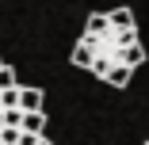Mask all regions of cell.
Returning a JSON list of instances; mask_svg holds the SVG:
<instances>
[{
	"label": "cell",
	"instance_id": "6da1fadb",
	"mask_svg": "<svg viewBox=\"0 0 149 145\" xmlns=\"http://www.w3.org/2000/svg\"><path fill=\"white\" fill-rule=\"evenodd\" d=\"M69 61L77 69L96 73L107 80L111 88H126L134 69L145 61V50L138 42V23L130 8H115V12H92L84 23V35L77 50L69 53Z\"/></svg>",
	"mask_w": 149,
	"mask_h": 145
},
{
	"label": "cell",
	"instance_id": "7a4b0ae2",
	"mask_svg": "<svg viewBox=\"0 0 149 145\" xmlns=\"http://www.w3.org/2000/svg\"><path fill=\"white\" fill-rule=\"evenodd\" d=\"M19 130H27V134H42V130H46V114H42V111H23Z\"/></svg>",
	"mask_w": 149,
	"mask_h": 145
},
{
	"label": "cell",
	"instance_id": "3957f363",
	"mask_svg": "<svg viewBox=\"0 0 149 145\" xmlns=\"http://www.w3.org/2000/svg\"><path fill=\"white\" fill-rule=\"evenodd\" d=\"M19 107L23 111H42V92L38 88H19Z\"/></svg>",
	"mask_w": 149,
	"mask_h": 145
},
{
	"label": "cell",
	"instance_id": "277c9868",
	"mask_svg": "<svg viewBox=\"0 0 149 145\" xmlns=\"http://www.w3.org/2000/svg\"><path fill=\"white\" fill-rule=\"evenodd\" d=\"M4 88H15V69L12 65H0V92Z\"/></svg>",
	"mask_w": 149,
	"mask_h": 145
},
{
	"label": "cell",
	"instance_id": "5b68a950",
	"mask_svg": "<svg viewBox=\"0 0 149 145\" xmlns=\"http://www.w3.org/2000/svg\"><path fill=\"white\" fill-rule=\"evenodd\" d=\"M38 141H42V134H27V130L19 134V145H38Z\"/></svg>",
	"mask_w": 149,
	"mask_h": 145
},
{
	"label": "cell",
	"instance_id": "8992f818",
	"mask_svg": "<svg viewBox=\"0 0 149 145\" xmlns=\"http://www.w3.org/2000/svg\"><path fill=\"white\" fill-rule=\"evenodd\" d=\"M38 145H50V141H46V137H42V141H38Z\"/></svg>",
	"mask_w": 149,
	"mask_h": 145
},
{
	"label": "cell",
	"instance_id": "52a82bcc",
	"mask_svg": "<svg viewBox=\"0 0 149 145\" xmlns=\"http://www.w3.org/2000/svg\"><path fill=\"white\" fill-rule=\"evenodd\" d=\"M0 107H4V96H0Z\"/></svg>",
	"mask_w": 149,
	"mask_h": 145
},
{
	"label": "cell",
	"instance_id": "ba28073f",
	"mask_svg": "<svg viewBox=\"0 0 149 145\" xmlns=\"http://www.w3.org/2000/svg\"><path fill=\"white\" fill-rule=\"evenodd\" d=\"M0 65H4V61H0Z\"/></svg>",
	"mask_w": 149,
	"mask_h": 145
},
{
	"label": "cell",
	"instance_id": "9c48e42d",
	"mask_svg": "<svg viewBox=\"0 0 149 145\" xmlns=\"http://www.w3.org/2000/svg\"><path fill=\"white\" fill-rule=\"evenodd\" d=\"M145 145H149V141H145Z\"/></svg>",
	"mask_w": 149,
	"mask_h": 145
}]
</instances>
